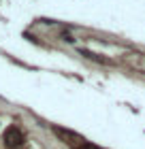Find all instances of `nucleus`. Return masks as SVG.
Listing matches in <instances>:
<instances>
[{
	"label": "nucleus",
	"instance_id": "obj_2",
	"mask_svg": "<svg viewBox=\"0 0 145 149\" xmlns=\"http://www.w3.org/2000/svg\"><path fill=\"white\" fill-rule=\"evenodd\" d=\"M77 149H98L96 145H92V143H83V145H79Z\"/></svg>",
	"mask_w": 145,
	"mask_h": 149
},
{
	"label": "nucleus",
	"instance_id": "obj_1",
	"mask_svg": "<svg viewBox=\"0 0 145 149\" xmlns=\"http://www.w3.org/2000/svg\"><path fill=\"white\" fill-rule=\"evenodd\" d=\"M4 141H6V145H9V147H19L24 143V134L19 132L17 128H9L6 134H4Z\"/></svg>",
	"mask_w": 145,
	"mask_h": 149
}]
</instances>
